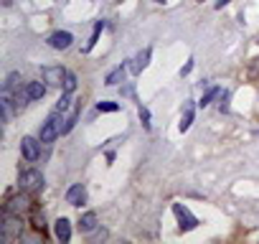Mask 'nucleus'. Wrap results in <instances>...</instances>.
I'll list each match as a JSON object with an SVG mask.
<instances>
[{
  "label": "nucleus",
  "mask_w": 259,
  "mask_h": 244,
  "mask_svg": "<svg viewBox=\"0 0 259 244\" xmlns=\"http://www.w3.org/2000/svg\"><path fill=\"white\" fill-rule=\"evenodd\" d=\"M64 117H61V112L56 109V112H51L49 115V120L43 122V127H41V132H38V140L41 142H53L56 138L61 135V130H64Z\"/></svg>",
  "instance_id": "nucleus-1"
},
{
  "label": "nucleus",
  "mask_w": 259,
  "mask_h": 244,
  "mask_svg": "<svg viewBox=\"0 0 259 244\" xmlns=\"http://www.w3.org/2000/svg\"><path fill=\"white\" fill-rule=\"evenodd\" d=\"M18 186H20V191H23V193L41 191V188H43V175H41V171H36V168L23 171V173H20V178H18Z\"/></svg>",
  "instance_id": "nucleus-2"
},
{
  "label": "nucleus",
  "mask_w": 259,
  "mask_h": 244,
  "mask_svg": "<svg viewBox=\"0 0 259 244\" xmlns=\"http://www.w3.org/2000/svg\"><path fill=\"white\" fill-rule=\"evenodd\" d=\"M173 214H175V219H178V227H181L183 231H188V229H196L198 219H196L193 214H190L183 204H173Z\"/></svg>",
  "instance_id": "nucleus-3"
},
{
  "label": "nucleus",
  "mask_w": 259,
  "mask_h": 244,
  "mask_svg": "<svg viewBox=\"0 0 259 244\" xmlns=\"http://www.w3.org/2000/svg\"><path fill=\"white\" fill-rule=\"evenodd\" d=\"M71 41H74V36L69 31H56V33H51V36L46 38V43L51 49H59V51H64V49H69L71 46Z\"/></svg>",
  "instance_id": "nucleus-4"
},
{
  "label": "nucleus",
  "mask_w": 259,
  "mask_h": 244,
  "mask_svg": "<svg viewBox=\"0 0 259 244\" xmlns=\"http://www.w3.org/2000/svg\"><path fill=\"white\" fill-rule=\"evenodd\" d=\"M20 153H23L26 160H36L38 153H41V140H36V138H23V140H20Z\"/></svg>",
  "instance_id": "nucleus-5"
},
{
  "label": "nucleus",
  "mask_w": 259,
  "mask_h": 244,
  "mask_svg": "<svg viewBox=\"0 0 259 244\" xmlns=\"http://www.w3.org/2000/svg\"><path fill=\"white\" fill-rule=\"evenodd\" d=\"M43 79L51 87H61L66 79V69H61V66H46V69H43Z\"/></svg>",
  "instance_id": "nucleus-6"
},
{
  "label": "nucleus",
  "mask_w": 259,
  "mask_h": 244,
  "mask_svg": "<svg viewBox=\"0 0 259 244\" xmlns=\"http://www.w3.org/2000/svg\"><path fill=\"white\" fill-rule=\"evenodd\" d=\"M28 196H13V198H8V204H5V209H3V211L5 214H23L26 211V209H28Z\"/></svg>",
  "instance_id": "nucleus-7"
},
{
  "label": "nucleus",
  "mask_w": 259,
  "mask_h": 244,
  "mask_svg": "<svg viewBox=\"0 0 259 244\" xmlns=\"http://www.w3.org/2000/svg\"><path fill=\"white\" fill-rule=\"evenodd\" d=\"M86 201V188L82 183H74L69 191H66V204H71V206H82Z\"/></svg>",
  "instance_id": "nucleus-8"
},
{
  "label": "nucleus",
  "mask_w": 259,
  "mask_h": 244,
  "mask_svg": "<svg viewBox=\"0 0 259 244\" xmlns=\"http://www.w3.org/2000/svg\"><path fill=\"white\" fill-rule=\"evenodd\" d=\"M150 53H153L150 49H145L142 53H138V56H135V59H132V64H130V69H132V74H140V71L145 69V66H148V64H150Z\"/></svg>",
  "instance_id": "nucleus-9"
},
{
  "label": "nucleus",
  "mask_w": 259,
  "mask_h": 244,
  "mask_svg": "<svg viewBox=\"0 0 259 244\" xmlns=\"http://www.w3.org/2000/svg\"><path fill=\"white\" fill-rule=\"evenodd\" d=\"M79 229H82L84 234H89V231H94V229H97V214H94V211H86V214H82V219H79Z\"/></svg>",
  "instance_id": "nucleus-10"
},
{
  "label": "nucleus",
  "mask_w": 259,
  "mask_h": 244,
  "mask_svg": "<svg viewBox=\"0 0 259 244\" xmlns=\"http://www.w3.org/2000/svg\"><path fill=\"white\" fill-rule=\"evenodd\" d=\"M53 231H56V237H59L61 242H69V239H71V227H69V221H66V219H59V221H56Z\"/></svg>",
  "instance_id": "nucleus-11"
},
{
  "label": "nucleus",
  "mask_w": 259,
  "mask_h": 244,
  "mask_svg": "<svg viewBox=\"0 0 259 244\" xmlns=\"http://www.w3.org/2000/svg\"><path fill=\"white\" fill-rule=\"evenodd\" d=\"M26 92H28L31 99H41L43 94H46V84H41V82H28Z\"/></svg>",
  "instance_id": "nucleus-12"
},
{
  "label": "nucleus",
  "mask_w": 259,
  "mask_h": 244,
  "mask_svg": "<svg viewBox=\"0 0 259 244\" xmlns=\"http://www.w3.org/2000/svg\"><path fill=\"white\" fill-rule=\"evenodd\" d=\"M122 79H125V64L117 66V69H112V71L107 74V79H104V82H107L109 87H115V84H120Z\"/></svg>",
  "instance_id": "nucleus-13"
},
{
  "label": "nucleus",
  "mask_w": 259,
  "mask_h": 244,
  "mask_svg": "<svg viewBox=\"0 0 259 244\" xmlns=\"http://www.w3.org/2000/svg\"><path fill=\"white\" fill-rule=\"evenodd\" d=\"M190 122H193V105H186V112H183V117H181V125H178V127H181V132H186L188 127H190Z\"/></svg>",
  "instance_id": "nucleus-14"
},
{
  "label": "nucleus",
  "mask_w": 259,
  "mask_h": 244,
  "mask_svg": "<svg viewBox=\"0 0 259 244\" xmlns=\"http://www.w3.org/2000/svg\"><path fill=\"white\" fill-rule=\"evenodd\" d=\"M18 82H20V74H18V71H10V74H8V79H5L3 92H13L16 87H18Z\"/></svg>",
  "instance_id": "nucleus-15"
},
{
  "label": "nucleus",
  "mask_w": 259,
  "mask_h": 244,
  "mask_svg": "<svg viewBox=\"0 0 259 244\" xmlns=\"http://www.w3.org/2000/svg\"><path fill=\"white\" fill-rule=\"evenodd\" d=\"M221 94V89H219V87H211V89L204 94V97H201V107H206V105H211L213 102V99H216Z\"/></svg>",
  "instance_id": "nucleus-16"
},
{
  "label": "nucleus",
  "mask_w": 259,
  "mask_h": 244,
  "mask_svg": "<svg viewBox=\"0 0 259 244\" xmlns=\"http://www.w3.org/2000/svg\"><path fill=\"white\" fill-rule=\"evenodd\" d=\"M74 89H76V74L66 71V79H64V92H66V94H71Z\"/></svg>",
  "instance_id": "nucleus-17"
},
{
  "label": "nucleus",
  "mask_w": 259,
  "mask_h": 244,
  "mask_svg": "<svg viewBox=\"0 0 259 244\" xmlns=\"http://www.w3.org/2000/svg\"><path fill=\"white\" fill-rule=\"evenodd\" d=\"M97 109H99V112H117L120 105H117V102H99Z\"/></svg>",
  "instance_id": "nucleus-18"
},
{
  "label": "nucleus",
  "mask_w": 259,
  "mask_h": 244,
  "mask_svg": "<svg viewBox=\"0 0 259 244\" xmlns=\"http://www.w3.org/2000/svg\"><path fill=\"white\" fill-rule=\"evenodd\" d=\"M74 122H76V115H69L64 120V130H61V135H66V132H71V127H74Z\"/></svg>",
  "instance_id": "nucleus-19"
},
{
  "label": "nucleus",
  "mask_w": 259,
  "mask_h": 244,
  "mask_svg": "<svg viewBox=\"0 0 259 244\" xmlns=\"http://www.w3.org/2000/svg\"><path fill=\"white\" fill-rule=\"evenodd\" d=\"M69 102H71V99H69V94L64 92V97L59 99V105H56V109H59V112H66V109H69Z\"/></svg>",
  "instance_id": "nucleus-20"
},
{
  "label": "nucleus",
  "mask_w": 259,
  "mask_h": 244,
  "mask_svg": "<svg viewBox=\"0 0 259 244\" xmlns=\"http://www.w3.org/2000/svg\"><path fill=\"white\" fill-rule=\"evenodd\" d=\"M140 120H142V125L145 127H150V112L145 107H140Z\"/></svg>",
  "instance_id": "nucleus-21"
},
{
  "label": "nucleus",
  "mask_w": 259,
  "mask_h": 244,
  "mask_svg": "<svg viewBox=\"0 0 259 244\" xmlns=\"http://www.w3.org/2000/svg\"><path fill=\"white\" fill-rule=\"evenodd\" d=\"M122 94H125V97H135V89H132V84H127L125 89H122Z\"/></svg>",
  "instance_id": "nucleus-22"
},
{
  "label": "nucleus",
  "mask_w": 259,
  "mask_h": 244,
  "mask_svg": "<svg viewBox=\"0 0 259 244\" xmlns=\"http://www.w3.org/2000/svg\"><path fill=\"white\" fill-rule=\"evenodd\" d=\"M104 237H107V231H104V229H102V231H97V234H94V239H97V242H102Z\"/></svg>",
  "instance_id": "nucleus-23"
},
{
  "label": "nucleus",
  "mask_w": 259,
  "mask_h": 244,
  "mask_svg": "<svg viewBox=\"0 0 259 244\" xmlns=\"http://www.w3.org/2000/svg\"><path fill=\"white\" fill-rule=\"evenodd\" d=\"M190 69H193V61H188V64H186V66H183V69H181V74H188V71H190Z\"/></svg>",
  "instance_id": "nucleus-24"
},
{
  "label": "nucleus",
  "mask_w": 259,
  "mask_h": 244,
  "mask_svg": "<svg viewBox=\"0 0 259 244\" xmlns=\"http://www.w3.org/2000/svg\"><path fill=\"white\" fill-rule=\"evenodd\" d=\"M226 3H231V0H216V8H224Z\"/></svg>",
  "instance_id": "nucleus-25"
},
{
  "label": "nucleus",
  "mask_w": 259,
  "mask_h": 244,
  "mask_svg": "<svg viewBox=\"0 0 259 244\" xmlns=\"http://www.w3.org/2000/svg\"><path fill=\"white\" fill-rule=\"evenodd\" d=\"M254 138H257V140H259V130H254Z\"/></svg>",
  "instance_id": "nucleus-26"
},
{
  "label": "nucleus",
  "mask_w": 259,
  "mask_h": 244,
  "mask_svg": "<svg viewBox=\"0 0 259 244\" xmlns=\"http://www.w3.org/2000/svg\"><path fill=\"white\" fill-rule=\"evenodd\" d=\"M155 3H163V0H155Z\"/></svg>",
  "instance_id": "nucleus-27"
}]
</instances>
